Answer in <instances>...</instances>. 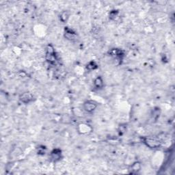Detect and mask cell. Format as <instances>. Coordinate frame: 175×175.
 Returning a JSON list of instances; mask_svg holds the SVG:
<instances>
[{
	"mask_svg": "<svg viewBox=\"0 0 175 175\" xmlns=\"http://www.w3.org/2000/svg\"><path fill=\"white\" fill-rule=\"evenodd\" d=\"M46 60L50 64H55L58 61V57L56 55L55 48L53 45L49 44L46 49Z\"/></svg>",
	"mask_w": 175,
	"mask_h": 175,
	"instance_id": "1",
	"label": "cell"
},
{
	"mask_svg": "<svg viewBox=\"0 0 175 175\" xmlns=\"http://www.w3.org/2000/svg\"><path fill=\"white\" fill-rule=\"evenodd\" d=\"M126 130H127V125L126 124L120 125L119 126V128H118V133H119L120 135H123L125 133Z\"/></svg>",
	"mask_w": 175,
	"mask_h": 175,
	"instance_id": "14",
	"label": "cell"
},
{
	"mask_svg": "<svg viewBox=\"0 0 175 175\" xmlns=\"http://www.w3.org/2000/svg\"><path fill=\"white\" fill-rule=\"evenodd\" d=\"M86 67L87 70L92 71L97 70V69L98 67V64L95 61L91 60L86 64V67Z\"/></svg>",
	"mask_w": 175,
	"mask_h": 175,
	"instance_id": "11",
	"label": "cell"
},
{
	"mask_svg": "<svg viewBox=\"0 0 175 175\" xmlns=\"http://www.w3.org/2000/svg\"><path fill=\"white\" fill-rule=\"evenodd\" d=\"M118 15H119V11L118 10H112L109 13V19L110 20H115L118 17Z\"/></svg>",
	"mask_w": 175,
	"mask_h": 175,
	"instance_id": "13",
	"label": "cell"
},
{
	"mask_svg": "<svg viewBox=\"0 0 175 175\" xmlns=\"http://www.w3.org/2000/svg\"><path fill=\"white\" fill-rule=\"evenodd\" d=\"M109 55L112 56L114 59H117L118 60H123V58L125 57V51L122 50L120 49L114 48L110 49L108 52Z\"/></svg>",
	"mask_w": 175,
	"mask_h": 175,
	"instance_id": "4",
	"label": "cell"
},
{
	"mask_svg": "<svg viewBox=\"0 0 175 175\" xmlns=\"http://www.w3.org/2000/svg\"><path fill=\"white\" fill-rule=\"evenodd\" d=\"M143 143L151 149H157L161 145V141L159 139L153 137H144L142 138Z\"/></svg>",
	"mask_w": 175,
	"mask_h": 175,
	"instance_id": "2",
	"label": "cell"
},
{
	"mask_svg": "<svg viewBox=\"0 0 175 175\" xmlns=\"http://www.w3.org/2000/svg\"><path fill=\"white\" fill-rule=\"evenodd\" d=\"M93 85L94 87L96 89H98V90H99V89H101L103 88L104 85V81L102 77H101V76H98V77H96L93 81Z\"/></svg>",
	"mask_w": 175,
	"mask_h": 175,
	"instance_id": "10",
	"label": "cell"
},
{
	"mask_svg": "<svg viewBox=\"0 0 175 175\" xmlns=\"http://www.w3.org/2000/svg\"><path fill=\"white\" fill-rule=\"evenodd\" d=\"M64 37L70 41H75L77 39V34L72 29L66 27L64 29Z\"/></svg>",
	"mask_w": 175,
	"mask_h": 175,
	"instance_id": "5",
	"label": "cell"
},
{
	"mask_svg": "<svg viewBox=\"0 0 175 175\" xmlns=\"http://www.w3.org/2000/svg\"><path fill=\"white\" fill-rule=\"evenodd\" d=\"M142 169V164L140 161H136L131 165L129 170L131 174H138Z\"/></svg>",
	"mask_w": 175,
	"mask_h": 175,
	"instance_id": "8",
	"label": "cell"
},
{
	"mask_svg": "<svg viewBox=\"0 0 175 175\" xmlns=\"http://www.w3.org/2000/svg\"><path fill=\"white\" fill-rule=\"evenodd\" d=\"M59 19L62 23H67L69 19V13L67 11H63L59 16Z\"/></svg>",
	"mask_w": 175,
	"mask_h": 175,
	"instance_id": "12",
	"label": "cell"
},
{
	"mask_svg": "<svg viewBox=\"0 0 175 175\" xmlns=\"http://www.w3.org/2000/svg\"><path fill=\"white\" fill-rule=\"evenodd\" d=\"M19 101H20L22 103L29 104L34 101V96H33L30 92H24V93L19 96Z\"/></svg>",
	"mask_w": 175,
	"mask_h": 175,
	"instance_id": "7",
	"label": "cell"
},
{
	"mask_svg": "<svg viewBox=\"0 0 175 175\" xmlns=\"http://www.w3.org/2000/svg\"><path fill=\"white\" fill-rule=\"evenodd\" d=\"M78 131L79 133H80L81 134H86L91 131V128L90 127V125L82 123L78 125Z\"/></svg>",
	"mask_w": 175,
	"mask_h": 175,
	"instance_id": "9",
	"label": "cell"
},
{
	"mask_svg": "<svg viewBox=\"0 0 175 175\" xmlns=\"http://www.w3.org/2000/svg\"><path fill=\"white\" fill-rule=\"evenodd\" d=\"M45 151H46V148L45 147H41V148H38V154H41V155H45Z\"/></svg>",
	"mask_w": 175,
	"mask_h": 175,
	"instance_id": "15",
	"label": "cell"
},
{
	"mask_svg": "<svg viewBox=\"0 0 175 175\" xmlns=\"http://www.w3.org/2000/svg\"><path fill=\"white\" fill-rule=\"evenodd\" d=\"M98 107V103L93 100H87L83 103V109L87 113L91 114Z\"/></svg>",
	"mask_w": 175,
	"mask_h": 175,
	"instance_id": "3",
	"label": "cell"
},
{
	"mask_svg": "<svg viewBox=\"0 0 175 175\" xmlns=\"http://www.w3.org/2000/svg\"><path fill=\"white\" fill-rule=\"evenodd\" d=\"M50 159L54 162H58L62 159V152L60 148H54L50 153Z\"/></svg>",
	"mask_w": 175,
	"mask_h": 175,
	"instance_id": "6",
	"label": "cell"
}]
</instances>
